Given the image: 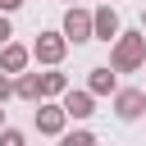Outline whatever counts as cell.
Listing matches in <instances>:
<instances>
[{"label":"cell","instance_id":"6da1fadb","mask_svg":"<svg viewBox=\"0 0 146 146\" xmlns=\"http://www.w3.org/2000/svg\"><path fill=\"white\" fill-rule=\"evenodd\" d=\"M146 64V32H123L110 41V68L114 73H137Z\"/></svg>","mask_w":146,"mask_h":146},{"label":"cell","instance_id":"7a4b0ae2","mask_svg":"<svg viewBox=\"0 0 146 146\" xmlns=\"http://www.w3.org/2000/svg\"><path fill=\"white\" fill-rule=\"evenodd\" d=\"M32 123H36L41 137H59V132L68 128V114H64V105H55L50 96H41L36 110H32Z\"/></svg>","mask_w":146,"mask_h":146},{"label":"cell","instance_id":"3957f363","mask_svg":"<svg viewBox=\"0 0 146 146\" xmlns=\"http://www.w3.org/2000/svg\"><path fill=\"white\" fill-rule=\"evenodd\" d=\"M27 50H32V59H36V64H46V68H50V64H64L68 41H64V32H41Z\"/></svg>","mask_w":146,"mask_h":146},{"label":"cell","instance_id":"277c9868","mask_svg":"<svg viewBox=\"0 0 146 146\" xmlns=\"http://www.w3.org/2000/svg\"><path fill=\"white\" fill-rule=\"evenodd\" d=\"M64 41L68 46H82V41H91V9H82V5H68L64 9Z\"/></svg>","mask_w":146,"mask_h":146},{"label":"cell","instance_id":"5b68a950","mask_svg":"<svg viewBox=\"0 0 146 146\" xmlns=\"http://www.w3.org/2000/svg\"><path fill=\"white\" fill-rule=\"evenodd\" d=\"M114 114L123 123H137L146 114V91L141 87H114Z\"/></svg>","mask_w":146,"mask_h":146},{"label":"cell","instance_id":"8992f818","mask_svg":"<svg viewBox=\"0 0 146 146\" xmlns=\"http://www.w3.org/2000/svg\"><path fill=\"white\" fill-rule=\"evenodd\" d=\"M59 96H64L59 105H64V114H68V119H91V110H96V96H91L87 87H78V91H73V87H64Z\"/></svg>","mask_w":146,"mask_h":146},{"label":"cell","instance_id":"52a82bcc","mask_svg":"<svg viewBox=\"0 0 146 146\" xmlns=\"http://www.w3.org/2000/svg\"><path fill=\"white\" fill-rule=\"evenodd\" d=\"M119 36V14L110 5H96L91 9V41H114Z\"/></svg>","mask_w":146,"mask_h":146},{"label":"cell","instance_id":"ba28073f","mask_svg":"<svg viewBox=\"0 0 146 146\" xmlns=\"http://www.w3.org/2000/svg\"><path fill=\"white\" fill-rule=\"evenodd\" d=\"M114 87H119V78H114V68H110V64L87 68V91H91V96H114Z\"/></svg>","mask_w":146,"mask_h":146},{"label":"cell","instance_id":"9c48e42d","mask_svg":"<svg viewBox=\"0 0 146 146\" xmlns=\"http://www.w3.org/2000/svg\"><path fill=\"white\" fill-rule=\"evenodd\" d=\"M27 64H32V50L27 46H18V41H5L0 46V68L5 73H23Z\"/></svg>","mask_w":146,"mask_h":146},{"label":"cell","instance_id":"30bf717a","mask_svg":"<svg viewBox=\"0 0 146 146\" xmlns=\"http://www.w3.org/2000/svg\"><path fill=\"white\" fill-rule=\"evenodd\" d=\"M14 96H18V100H27V105H36V100L46 96V91H41V73H27V68H23V73H14Z\"/></svg>","mask_w":146,"mask_h":146},{"label":"cell","instance_id":"8fae6325","mask_svg":"<svg viewBox=\"0 0 146 146\" xmlns=\"http://www.w3.org/2000/svg\"><path fill=\"white\" fill-rule=\"evenodd\" d=\"M64 87H68V78L59 73V64H50V73H41V91H46V96H59Z\"/></svg>","mask_w":146,"mask_h":146},{"label":"cell","instance_id":"7c38bea8","mask_svg":"<svg viewBox=\"0 0 146 146\" xmlns=\"http://www.w3.org/2000/svg\"><path fill=\"white\" fill-rule=\"evenodd\" d=\"M59 137H64V146H87V141H96L91 128H73V132H59Z\"/></svg>","mask_w":146,"mask_h":146},{"label":"cell","instance_id":"4fadbf2b","mask_svg":"<svg viewBox=\"0 0 146 146\" xmlns=\"http://www.w3.org/2000/svg\"><path fill=\"white\" fill-rule=\"evenodd\" d=\"M0 146H23V132L18 128H0Z\"/></svg>","mask_w":146,"mask_h":146},{"label":"cell","instance_id":"5bb4252c","mask_svg":"<svg viewBox=\"0 0 146 146\" xmlns=\"http://www.w3.org/2000/svg\"><path fill=\"white\" fill-rule=\"evenodd\" d=\"M9 96H14V73H5V68H0V105H5Z\"/></svg>","mask_w":146,"mask_h":146},{"label":"cell","instance_id":"9a60e30c","mask_svg":"<svg viewBox=\"0 0 146 146\" xmlns=\"http://www.w3.org/2000/svg\"><path fill=\"white\" fill-rule=\"evenodd\" d=\"M9 36H14V27H9V14H0V46H5Z\"/></svg>","mask_w":146,"mask_h":146},{"label":"cell","instance_id":"2e32d148","mask_svg":"<svg viewBox=\"0 0 146 146\" xmlns=\"http://www.w3.org/2000/svg\"><path fill=\"white\" fill-rule=\"evenodd\" d=\"M18 5H23V0H0V14H14Z\"/></svg>","mask_w":146,"mask_h":146},{"label":"cell","instance_id":"e0dca14e","mask_svg":"<svg viewBox=\"0 0 146 146\" xmlns=\"http://www.w3.org/2000/svg\"><path fill=\"white\" fill-rule=\"evenodd\" d=\"M141 32H146V9H141Z\"/></svg>","mask_w":146,"mask_h":146},{"label":"cell","instance_id":"ac0fdd59","mask_svg":"<svg viewBox=\"0 0 146 146\" xmlns=\"http://www.w3.org/2000/svg\"><path fill=\"white\" fill-rule=\"evenodd\" d=\"M0 128H5V110H0Z\"/></svg>","mask_w":146,"mask_h":146},{"label":"cell","instance_id":"d6986e66","mask_svg":"<svg viewBox=\"0 0 146 146\" xmlns=\"http://www.w3.org/2000/svg\"><path fill=\"white\" fill-rule=\"evenodd\" d=\"M68 5H78V0H68Z\"/></svg>","mask_w":146,"mask_h":146},{"label":"cell","instance_id":"ffe728a7","mask_svg":"<svg viewBox=\"0 0 146 146\" xmlns=\"http://www.w3.org/2000/svg\"><path fill=\"white\" fill-rule=\"evenodd\" d=\"M141 91H146V87H141Z\"/></svg>","mask_w":146,"mask_h":146}]
</instances>
